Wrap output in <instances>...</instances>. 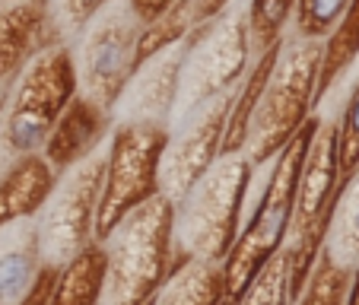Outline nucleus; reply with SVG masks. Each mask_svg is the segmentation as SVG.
<instances>
[{
  "label": "nucleus",
  "mask_w": 359,
  "mask_h": 305,
  "mask_svg": "<svg viewBox=\"0 0 359 305\" xmlns=\"http://www.w3.org/2000/svg\"><path fill=\"white\" fill-rule=\"evenodd\" d=\"M251 159L245 153L219 156L188 191L175 201L172 217V264L219 261L229 255L242 223L245 194L251 188Z\"/></svg>",
  "instance_id": "nucleus-1"
},
{
  "label": "nucleus",
  "mask_w": 359,
  "mask_h": 305,
  "mask_svg": "<svg viewBox=\"0 0 359 305\" xmlns=\"http://www.w3.org/2000/svg\"><path fill=\"white\" fill-rule=\"evenodd\" d=\"M172 217L175 201L159 191L111 226L102 238L109 267L99 305H143L156 296L172 264Z\"/></svg>",
  "instance_id": "nucleus-2"
},
{
  "label": "nucleus",
  "mask_w": 359,
  "mask_h": 305,
  "mask_svg": "<svg viewBox=\"0 0 359 305\" xmlns=\"http://www.w3.org/2000/svg\"><path fill=\"white\" fill-rule=\"evenodd\" d=\"M318 121L321 118L312 115L271 159V172H267V182L261 188V197L255 201V210H251L248 223L238 229L229 255L223 258L226 299H236L248 286V280L283 248L286 232H290L292 203H296L299 172H302L305 153H309V143H312Z\"/></svg>",
  "instance_id": "nucleus-3"
},
{
  "label": "nucleus",
  "mask_w": 359,
  "mask_h": 305,
  "mask_svg": "<svg viewBox=\"0 0 359 305\" xmlns=\"http://www.w3.org/2000/svg\"><path fill=\"white\" fill-rule=\"evenodd\" d=\"M318 67L321 39L290 35L280 41V55L248 121V140L242 153L251 159V165H267L283 149V143L312 118Z\"/></svg>",
  "instance_id": "nucleus-4"
},
{
  "label": "nucleus",
  "mask_w": 359,
  "mask_h": 305,
  "mask_svg": "<svg viewBox=\"0 0 359 305\" xmlns=\"http://www.w3.org/2000/svg\"><path fill=\"white\" fill-rule=\"evenodd\" d=\"M251 64V41H248V20L242 7H226L207 22L194 26L184 39V64L178 99L172 111V124H182L184 118L197 115L210 102L229 95L238 86Z\"/></svg>",
  "instance_id": "nucleus-5"
},
{
  "label": "nucleus",
  "mask_w": 359,
  "mask_h": 305,
  "mask_svg": "<svg viewBox=\"0 0 359 305\" xmlns=\"http://www.w3.org/2000/svg\"><path fill=\"white\" fill-rule=\"evenodd\" d=\"M340 163H337V121H318L309 143L302 172H299L296 203H292L290 232L283 242V258L290 271V296L296 299L305 277L315 267L340 197Z\"/></svg>",
  "instance_id": "nucleus-6"
},
{
  "label": "nucleus",
  "mask_w": 359,
  "mask_h": 305,
  "mask_svg": "<svg viewBox=\"0 0 359 305\" xmlns=\"http://www.w3.org/2000/svg\"><path fill=\"white\" fill-rule=\"evenodd\" d=\"M76 95L74 51L64 41L45 48L20 74L0 105V156L16 159L39 153L55 118Z\"/></svg>",
  "instance_id": "nucleus-7"
},
{
  "label": "nucleus",
  "mask_w": 359,
  "mask_h": 305,
  "mask_svg": "<svg viewBox=\"0 0 359 305\" xmlns=\"http://www.w3.org/2000/svg\"><path fill=\"white\" fill-rule=\"evenodd\" d=\"M169 143V128L153 121H115L105 140V175H102L99 207H95V242L111 232V226L159 194V165Z\"/></svg>",
  "instance_id": "nucleus-8"
},
{
  "label": "nucleus",
  "mask_w": 359,
  "mask_h": 305,
  "mask_svg": "<svg viewBox=\"0 0 359 305\" xmlns=\"http://www.w3.org/2000/svg\"><path fill=\"white\" fill-rule=\"evenodd\" d=\"M143 22L124 4H105L80 29V45L74 51L76 93L115 115V105L137 70V39Z\"/></svg>",
  "instance_id": "nucleus-9"
},
{
  "label": "nucleus",
  "mask_w": 359,
  "mask_h": 305,
  "mask_svg": "<svg viewBox=\"0 0 359 305\" xmlns=\"http://www.w3.org/2000/svg\"><path fill=\"white\" fill-rule=\"evenodd\" d=\"M102 175H105V143L67 172H61L55 191L48 194L45 207L32 217L35 238H39L41 261L67 264L76 251L95 242V207H99Z\"/></svg>",
  "instance_id": "nucleus-10"
},
{
  "label": "nucleus",
  "mask_w": 359,
  "mask_h": 305,
  "mask_svg": "<svg viewBox=\"0 0 359 305\" xmlns=\"http://www.w3.org/2000/svg\"><path fill=\"white\" fill-rule=\"evenodd\" d=\"M232 93L223 99L210 102L207 109L197 115L184 118L182 134L172 137L169 128V143L163 149V165H159V191L172 201L184 194L203 172L210 169L219 159V147H223V130H226V115H229Z\"/></svg>",
  "instance_id": "nucleus-11"
},
{
  "label": "nucleus",
  "mask_w": 359,
  "mask_h": 305,
  "mask_svg": "<svg viewBox=\"0 0 359 305\" xmlns=\"http://www.w3.org/2000/svg\"><path fill=\"white\" fill-rule=\"evenodd\" d=\"M61 39L51 0H0V95H7L22 70Z\"/></svg>",
  "instance_id": "nucleus-12"
},
{
  "label": "nucleus",
  "mask_w": 359,
  "mask_h": 305,
  "mask_svg": "<svg viewBox=\"0 0 359 305\" xmlns=\"http://www.w3.org/2000/svg\"><path fill=\"white\" fill-rule=\"evenodd\" d=\"M184 39L178 45L159 51V55L147 57L130 74L128 86H124L121 99L115 105V115H118L115 121H153L169 128L172 111H175V99H178V83H182Z\"/></svg>",
  "instance_id": "nucleus-13"
},
{
  "label": "nucleus",
  "mask_w": 359,
  "mask_h": 305,
  "mask_svg": "<svg viewBox=\"0 0 359 305\" xmlns=\"http://www.w3.org/2000/svg\"><path fill=\"white\" fill-rule=\"evenodd\" d=\"M111 124H115L111 111H105L102 105H95L86 95L76 93L64 105L61 115L55 118V124H51L39 153L55 169V175H61V172H67L70 165L86 159L89 153H95L102 143L109 140Z\"/></svg>",
  "instance_id": "nucleus-14"
},
{
  "label": "nucleus",
  "mask_w": 359,
  "mask_h": 305,
  "mask_svg": "<svg viewBox=\"0 0 359 305\" xmlns=\"http://www.w3.org/2000/svg\"><path fill=\"white\" fill-rule=\"evenodd\" d=\"M55 169L41 153H22L10 159L7 169L0 172V229L20 219H32L55 191Z\"/></svg>",
  "instance_id": "nucleus-15"
},
{
  "label": "nucleus",
  "mask_w": 359,
  "mask_h": 305,
  "mask_svg": "<svg viewBox=\"0 0 359 305\" xmlns=\"http://www.w3.org/2000/svg\"><path fill=\"white\" fill-rule=\"evenodd\" d=\"M41 264L45 261H41L32 219L4 226L0 229V305L20 302Z\"/></svg>",
  "instance_id": "nucleus-16"
},
{
  "label": "nucleus",
  "mask_w": 359,
  "mask_h": 305,
  "mask_svg": "<svg viewBox=\"0 0 359 305\" xmlns=\"http://www.w3.org/2000/svg\"><path fill=\"white\" fill-rule=\"evenodd\" d=\"M105 248L102 242H89L76 251L67 264L57 267V280L48 305H99L105 290Z\"/></svg>",
  "instance_id": "nucleus-17"
},
{
  "label": "nucleus",
  "mask_w": 359,
  "mask_h": 305,
  "mask_svg": "<svg viewBox=\"0 0 359 305\" xmlns=\"http://www.w3.org/2000/svg\"><path fill=\"white\" fill-rule=\"evenodd\" d=\"M226 299L219 261H188L169 271L153 296V305H219Z\"/></svg>",
  "instance_id": "nucleus-18"
},
{
  "label": "nucleus",
  "mask_w": 359,
  "mask_h": 305,
  "mask_svg": "<svg viewBox=\"0 0 359 305\" xmlns=\"http://www.w3.org/2000/svg\"><path fill=\"white\" fill-rule=\"evenodd\" d=\"M359 57V0H350L334 29L321 39V67H318V89L315 105H321L327 93L340 83V76L356 64Z\"/></svg>",
  "instance_id": "nucleus-19"
},
{
  "label": "nucleus",
  "mask_w": 359,
  "mask_h": 305,
  "mask_svg": "<svg viewBox=\"0 0 359 305\" xmlns=\"http://www.w3.org/2000/svg\"><path fill=\"white\" fill-rule=\"evenodd\" d=\"M321 251L346 271H353V264L359 261V169L340 184V197Z\"/></svg>",
  "instance_id": "nucleus-20"
},
{
  "label": "nucleus",
  "mask_w": 359,
  "mask_h": 305,
  "mask_svg": "<svg viewBox=\"0 0 359 305\" xmlns=\"http://www.w3.org/2000/svg\"><path fill=\"white\" fill-rule=\"evenodd\" d=\"M201 13H197V0H175L172 7H165L159 16L143 22L140 39H137V67L147 57L159 55L165 48L178 45L194 26H201Z\"/></svg>",
  "instance_id": "nucleus-21"
},
{
  "label": "nucleus",
  "mask_w": 359,
  "mask_h": 305,
  "mask_svg": "<svg viewBox=\"0 0 359 305\" xmlns=\"http://www.w3.org/2000/svg\"><path fill=\"white\" fill-rule=\"evenodd\" d=\"M292 10H296V0H248L245 4L251 57L283 39V29L292 20Z\"/></svg>",
  "instance_id": "nucleus-22"
},
{
  "label": "nucleus",
  "mask_w": 359,
  "mask_h": 305,
  "mask_svg": "<svg viewBox=\"0 0 359 305\" xmlns=\"http://www.w3.org/2000/svg\"><path fill=\"white\" fill-rule=\"evenodd\" d=\"M346 286H350V271L334 264L325 251H321L315 267L305 277V286L292 299V305H344Z\"/></svg>",
  "instance_id": "nucleus-23"
},
{
  "label": "nucleus",
  "mask_w": 359,
  "mask_h": 305,
  "mask_svg": "<svg viewBox=\"0 0 359 305\" xmlns=\"http://www.w3.org/2000/svg\"><path fill=\"white\" fill-rule=\"evenodd\" d=\"M232 302L236 305H292L290 271H286L283 251H277V255L248 280V286H245Z\"/></svg>",
  "instance_id": "nucleus-24"
},
{
  "label": "nucleus",
  "mask_w": 359,
  "mask_h": 305,
  "mask_svg": "<svg viewBox=\"0 0 359 305\" xmlns=\"http://www.w3.org/2000/svg\"><path fill=\"white\" fill-rule=\"evenodd\" d=\"M350 0H296L292 10V35L302 39H325L334 29V22L340 20V13L346 10Z\"/></svg>",
  "instance_id": "nucleus-25"
},
{
  "label": "nucleus",
  "mask_w": 359,
  "mask_h": 305,
  "mask_svg": "<svg viewBox=\"0 0 359 305\" xmlns=\"http://www.w3.org/2000/svg\"><path fill=\"white\" fill-rule=\"evenodd\" d=\"M337 163L340 182H346L359 169V80L337 118Z\"/></svg>",
  "instance_id": "nucleus-26"
},
{
  "label": "nucleus",
  "mask_w": 359,
  "mask_h": 305,
  "mask_svg": "<svg viewBox=\"0 0 359 305\" xmlns=\"http://www.w3.org/2000/svg\"><path fill=\"white\" fill-rule=\"evenodd\" d=\"M105 4H111V0H51V10H55L61 32L67 35V32H80Z\"/></svg>",
  "instance_id": "nucleus-27"
},
{
  "label": "nucleus",
  "mask_w": 359,
  "mask_h": 305,
  "mask_svg": "<svg viewBox=\"0 0 359 305\" xmlns=\"http://www.w3.org/2000/svg\"><path fill=\"white\" fill-rule=\"evenodd\" d=\"M55 280H57V264H41L39 273H35L32 286L26 290V296L20 299L16 305H48V299H51V290H55Z\"/></svg>",
  "instance_id": "nucleus-28"
},
{
  "label": "nucleus",
  "mask_w": 359,
  "mask_h": 305,
  "mask_svg": "<svg viewBox=\"0 0 359 305\" xmlns=\"http://www.w3.org/2000/svg\"><path fill=\"white\" fill-rule=\"evenodd\" d=\"M175 0H128V7L137 13V20L140 22H149L153 16H159L165 7H172Z\"/></svg>",
  "instance_id": "nucleus-29"
},
{
  "label": "nucleus",
  "mask_w": 359,
  "mask_h": 305,
  "mask_svg": "<svg viewBox=\"0 0 359 305\" xmlns=\"http://www.w3.org/2000/svg\"><path fill=\"white\" fill-rule=\"evenodd\" d=\"M344 305H359V261L353 264V271H350V286H346Z\"/></svg>",
  "instance_id": "nucleus-30"
},
{
  "label": "nucleus",
  "mask_w": 359,
  "mask_h": 305,
  "mask_svg": "<svg viewBox=\"0 0 359 305\" xmlns=\"http://www.w3.org/2000/svg\"><path fill=\"white\" fill-rule=\"evenodd\" d=\"M219 305H236V302H232V299H223V302H219Z\"/></svg>",
  "instance_id": "nucleus-31"
},
{
  "label": "nucleus",
  "mask_w": 359,
  "mask_h": 305,
  "mask_svg": "<svg viewBox=\"0 0 359 305\" xmlns=\"http://www.w3.org/2000/svg\"><path fill=\"white\" fill-rule=\"evenodd\" d=\"M143 305H153V299H149V302H143Z\"/></svg>",
  "instance_id": "nucleus-32"
},
{
  "label": "nucleus",
  "mask_w": 359,
  "mask_h": 305,
  "mask_svg": "<svg viewBox=\"0 0 359 305\" xmlns=\"http://www.w3.org/2000/svg\"><path fill=\"white\" fill-rule=\"evenodd\" d=\"M0 105H4V95H0Z\"/></svg>",
  "instance_id": "nucleus-33"
}]
</instances>
